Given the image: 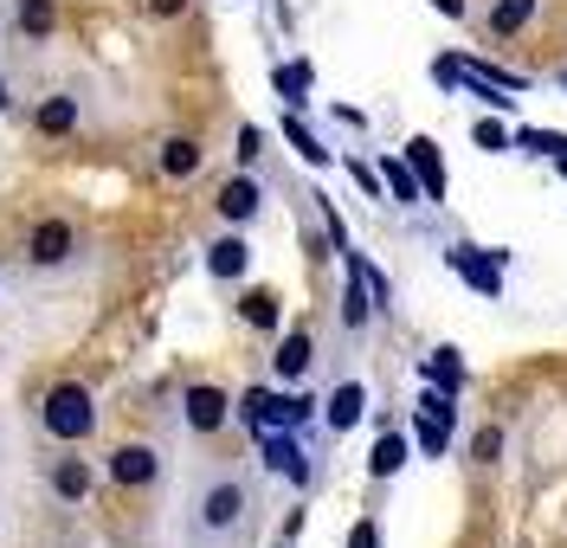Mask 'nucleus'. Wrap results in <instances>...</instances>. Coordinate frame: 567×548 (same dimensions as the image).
I'll list each match as a JSON object with an SVG mask.
<instances>
[{
  "label": "nucleus",
  "mask_w": 567,
  "mask_h": 548,
  "mask_svg": "<svg viewBox=\"0 0 567 548\" xmlns=\"http://www.w3.org/2000/svg\"><path fill=\"white\" fill-rule=\"evenodd\" d=\"M425 374H432V387H445V394H452V387L464 381L458 349H432V355H425Z\"/></svg>",
  "instance_id": "obj_20"
},
{
  "label": "nucleus",
  "mask_w": 567,
  "mask_h": 548,
  "mask_svg": "<svg viewBox=\"0 0 567 548\" xmlns=\"http://www.w3.org/2000/svg\"><path fill=\"white\" fill-rule=\"evenodd\" d=\"M78 252H84V239H78V226H71V219H39L33 239H27L33 271H65Z\"/></svg>",
  "instance_id": "obj_3"
},
{
  "label": "nucleus",
  "mask_w": 567,
  "mask_h": 548,
  "mask_svg": "<svg viewBox=\"0 0 567 548\" xmlns=\"http://www.w3.org/2000/svg\"><path fill=\"white\" fill-rule=\"evenodd\" d=\"M71 123H78V97H45V104L33 110V130H39V136H65Z\"/></svg>",
  "instance_id": "obj_16"
},
{
  "label": "nucleus",
  "mask_w": 567,
  "mask_h": 548,
  "mask_svg": "<svg viewBox=\"0 0 567 548\" xmlns=\"http://www.w3.org/2000/svg\"><path fill=\"white\" fill-rule=\"evenodd\" d=\"M400 465H406V438H400V433H388L381 445H374V458H368V472H374V477H393Z\"/></svg>",
  "instance_id": "obj_22"
},
{
  "label": "nucleus",
  "mask_w": 567,
  "mask_h": 548,
  "mask_svg": "<svg viewBox=\"0 0 567 548\" xmlns=\"http://www.w3.org/2000/svg\"><path fill=\"white\" fill-rule=\"evenodd\" d=\"M561 91H567V72H561Z\"/></svg>",
  "instance_id": "obj_34"
},
{
  "label": "nucleus",
  "mask_w": 567,
  "mask_h": 548,
  "mask_svg": "<svg viewBox=\"0 0 567 548\" xmlns=\"http://www.w3.org/2000/svg\"><path fill=\"white\" fill-rule=\"evenodd\" d=\"M555 168H561V175H567V148H561V155H555Z\"/></svg>",
  "instance_id": "obj_33"
},
{
  "label": "nucleus",
  "mask_w": 567,
  "mask_h": 548,
  "mask_svg": "<svg viewBox=\"0 0 567 548\" xmlns=\"http://www.w3.org/2000/svg\"><path fill=\"white\" fill-rule=\"evenodd\" d=\"M239 317H246L251 329H278L284 310H278V297H271V291H246V297H239Z\"/></svg>",
  "instance_id": "obj_19"
},
{
  "label": "nucleus",
  "mask_w": 567,
  "mask_h": 548,
  "mask_svg": "<svg viewBox=\"0 0 567 548\" xmlns=\"http://www.w3.org/2000/svg\"><path fill=\"white\" fill-rule=\"evenodd\" d=\"M496 258H509V252H471V246H458V252H452V265H458V271H464V278H471L484 297H496V291H503V278H496Z\"/></svg>",
  "instance_id": "obj_14"
},
{
  "label": "nucleus",
  "mask_w": 567,
  "mask_h": 548,
  "mask_svg": "<svg viewBox=\"0 0 567 548\" xmlns=\"http://www.w3.org/2000/svg\"><path fill=\"white\" fill-rule=\"evenodd\" d=\"M406 168L425 182V200H445V162H439V143L413 136V143H406Z\"/></svg>",
  "instance_id": "obj_10"
},
{
  "label": "nucleus",
  "mask_w": 567,
  "mask_h": 548,
  "mask_svg": "<svg viewBox=\"0 0 567 548\" xmlns=\"http://www.w3.org/2000/svg\"><path fill=\"white\" fill-rule=\"evenodd\" d=\"M258 155H265V136H258V130H239V168H251V162H258Z\"/></svg>",
  "instance_id": "obj_27"
},
{
  "label": "nucleus",
  "mask_w": 567,
  "mask_h": 548,
  "mask_svg": "<svg viewBox=\"0 0 567 548\" xmlns=\"http://www.w3.org/2000/svg\"><path fill=\"white\" fill-rule=\"evenodd\" d=\"M258 452H265V465H271L278 477H290V484H310V477H317L310 452H303L290 433H258Z\"/></svg>",
  "instance_id": "obj_5"
},
{
  "label": "nucleus",
  "mask_w": 567,
  "mask_h": 548,
  "mask_svg": "<svg viewBox=\"0 0 567 548\" xmlns=\"http://www.w3.org/2000/svg\"><path fill=\"white\" fill-rule=\"evenodd\" d=\"M39 426H45V438H59V445H84V438L97 433V394L78 387V381L52 387L39 401Z\"/></svg>",
  "instance_id": "obj_2"
},
{
  "label": "nucleus",
  "mask_w": 567,
  "mask_h": 548,
  "mask_svg": "<svg viewBox=\"0 0 567 548\" xmlns=\"http://www.w3.org/2000/svg\"><path fill=\"white\" fill-rule=\"evenodd\" d=\"M413 438H420V452H432V458L445 452V426H439L432 413H425V420H413Z\"/></svg>",
  "instance_id": "obj_25"
},
{
  "label": "nucleus",
  "mask_w": 567,
  "mask_h": 548,
  "mask_svg": "<svg viewBox=\"0 0 567 548\" xmlns=\"http://www.w3.org/2000/svg\"><path fill=\"white\" fill-rule=\"evenodd\" d=\"M368 317H374V303H368V285H361V278H354L349 271V291H342V329H368Z\"/></svg>",
  "instance_id": "obj_18"
},
{
  "label": "nucleus",
  "mask_w": 567,
  "mask_h": 548,
  "mask_svg": "<svg viewBox=\"0 0 567 548\" xmlns=\"http://www.w3.org/2000/svg\"><path fill=\"white\" fill-rule=\"evenodd\" d=\"M258 516V490L246 484V472H200L194 490H187V510H181V529L194 548H233L251 529Z\"/></svg>",
  "instance_id": "obj_1"
},
{
  "label": "nucleus",
  "mask_w": 567,
  "mask_h": 548,
  "mask_svg": "<svg viewBox=\"0 0 567 548\" xmlns=\"http://www.w3.org/2000/svg\"><path fill=\"white\" fill-rule=\"evenodd\" d=\"M310 65H278V97L284 104H310Z\"/></svg>",
  "instance_id": "obj_21"
},
{
  "label": "nucleus",
  "mask_w": 567,
  "mask_h": 548,
  "mask_svg": "<svg viewBox=\"0 0 567 548\" xmlns=\"http://www.w3.org/2000/svg\"><path fill=\"white\" fill-rule=\"evenodd\" d=\"M477 148H491V155H503V148H516V136H509L503 123H477Z\"/></svg>",
  "instance_id": "obj_26"
},
{
  "label": "nucleus",
  "mask_w": 567,
  "mask_h": 548,
  "mask_svg": "<svg viewBox=\"0 0 567 548\" xmlns=\"http://www.w3.org/2000/svg\"><path fill=\"white\" fill-rule=\"evenodd\" d=\"M284 136H290V148H297V155H303V162H329V148L317 143V136H310V130H303V123H297V116H290V123H284Z\"/></svg>",
  "instance_id": "obj_24"
},
{
  "label": "nucleus",
  "mask_w": 567,
  "mask_h": 548,
  "mask_svg": "<svg viewBox=\"0 0 567 548\" xmlns=\"http://www.w3.org/2000/svg\"><path fill=\"white\" fill-rule=\"evenodd\" d=\"M535 13H542V0H491V7H484V27H491L496 39H516Z\"/></svg>",
  "instance_id": "obj_11"
},
{
  "label": "nucleus",
  "mask_w": 567,
  "mask_h": 548,
  "mask_svg": "<svg viewBox=\"0 0 567 548\" xmlns=\"http://www.w3.org/2000/svg\"><path fill=\"white\" fill-rule=\"evenodd\" d=\"M110 477H116L123 490H148V484L162 477V452H155V445H116V452H110Z\"/></svg>",
  "instance_id": "obj_4"
},
{
  "label": "nucleus",
  "mask_w": 567,
  "mask_h": 548,
  "mask_svg": "<svg viewBox=\"0 0 567 548\" xmlns=\"http://www.w3.org/2000/svg\"><path fill=\"white\" fill-rule=\"evenodd\" d=\"M181 7H187V0H148V13H155V20H175Z\"/></svg>",
  "instance_id": "obj_31"
},
{
  "label": "nucleus",
  "mask_w": 567,
  "mask_h": 548,
  "mask_svg": "<svg viewBox=\"0 0 567 548\" xmlns=\"http://www.w3.org/2000/svg\"><path fill=\"white\" fill-rule=\"evenodd\" d=\"M349 175H354V187H368V194H381V175H374L368 162H349Z\"/></svg>",
  "instance_id": "obj_30"
},
{
  "label": "nucleus",
  "mask_w": 567,
  "mask_h": 548,
  "mask_svg": "<svg viewBox=\"0 0 567 548\" xmlns=\"http://www.w3.org/2000/svg\"><path fill=\"white\" fill-rule=\"evenodd\" d=\"M213 207H219L226 226H251V219L265 214V187L251 182V175H233V182L219 187V200H213Z\"/></svg>",
  "instance_id": "obj_7"
},
{
  "label": "nucleus",
  "mask_w": 567,
  "mask_h": 548,
  "mask_svg": "<svg viewBox=\"0 0 567 548\" xmlns=\"http://www.w3.org/2000/svg\"><path fill=\"white\" fill-rule=\"evenodd\" d=\"M496 452H503V433L484 426V433H477V465H496Z\"/></svg>",
  "instance_id": "obj_28"
},
{
  "label": "nucleus",
  "mask_w": 567,
  "mask_h": 548,
  "mask_svg": "<svg viewBox=\"0 0 567 548\" xmlns=\"http://www.w3.org/2000/svg\"><path fill=\"white\" fill-rule=\"evenodd\" d=\"M381 175H388V194L393 200H400V207H413V200H420V187H413V168H406V162H381Z\"/></svg>",
  "instance_id": "obj_23"
},
{
  "label": "nucleus",
  "mask_w": 567,
  "mask_h": 548,
  "mask_svg": "<svg viewBox=\"0 0 567 548\" xmlns=\"http://www.w3.org/2000/svg\"><path fill=\"white\" fill-rule=\"evenodd\" d=\"M52 497L59 504H84L91 497V458H52Z\"/></svg>",
  "instance_id": "obj_13"
},
{
  "label": "nucleus",
  "mask_w": 567,
  "mask_h": 548,
  "mask_svg": "<svg viewBox=\"0 0 567 548\" xmlns=\"http://www.w3.org/2000/svg\"><path fill=\"white\" fill-rule=\"evenodd\" d=\"M432 7H439L445 20H464V13H471V0H432Z\"/></svg>",
  "instance_id": "obj_32"
},
{
  "label": "nucleus",
  "mask_w": 567,
  "mask_h": 548,
  "mask_svg": "<svg viewBox=\"0 0 567 548\" xmlns=\"http://www.w3.org/2000/svg\"><path fill=\"white\" fill-rule=\"evenodd\" d=\"M20 7V33L27 39H52V27H59V7L52 0H13Z\"/></svg>",
  "instance_id": "obj_17"
},
{
  "label": "nucleus",
  "mask_w": 567,
  "mask_h": 548,
  "mask_svg": "<svg viewBox=\"0 0 567 548\" xmlns=\"http://www.w3.org/2000/svg\"><path fill=\"white\" fill-rule=\"evenodd\" d=\"M0 104H7V91H0Z\"/></svg>",
  "instance_id": "obj_35"
},
{
  "label": "nucleus",
  "mask_w": 567,
  "mask_h": 548,
  "mask_svg": "<svg viewBox=\"0 0 567 548\" xmlns=\"http://www.w3.org/2000/svg\"><path fill=\"white\" fill-rule=\"evenodd\" d=\"M310 362H317V342L297 329V335H284V342H278V355H271V374H278V381H303V374H310Z\"/></svg>",
  "instance_id": "obj_12"
},
{
  "label": "nucleus",
  "mask_w": 567,
  "mask_h": 548,
  "mask_svg": "<svg viewBox=\"0 0 567 548\" xmlns=\"http://www.w3.org/2000/svg\"><path fill=\"white\" fill-rule=\"evenodd\" d=\"M194 168H200V143H194V136H175V143H162V175H168V182H187Z\"/></svg>",
  "instance_id": "obj_15"
},
{
  "label": "nucleus",
  "mask_w": 567,
  "mask_h": 548,
  "mask_svg": "<svg viewBox=\"0 0 567 548\" xmlns=\"http://www.w3.org/2000/svg\"><path fill=\"white\" fill-rule=\"evenodd\" d=\"M181 420H187V433H219L226 420H233V401L219 394V387H187V401H181Z\"/></svg>",
  "instance_id": "obj_6"
},
{
  "label": "nucleus",
  "mask_w": 567,
  "mask_h": 548,
  "mask_svg": "<svg viewBox=\"0 0 567 548\" xmlns=\"http://www.w3.org/2000/svg\"><path fill=\"white\" fill-rule=\"evenodd\" d=\"M349 548H381V529H374V523H354V529H349Z\"/></svg>",
  "instance_id": "obj_29"
},
{
  "label": "nucleus",
  "mask_w": 567,
  "mask_h": 548,
  "mask_svg": "<svg viewBox=\"0 0 567 548\" xmlns=\"http://www.w3.org/2000/svg\"><path fill=\"white\" fill-rule=\"evenodd\" d=\"M361 413H368V387H361V381H342V387L329 394V406H322L329 433H349V426H361Z\"/></svg>",
  "instance_id": "obj_9"
},
{
  "label": "nucleus",
  "mask_w": 567,
  "mask_h": 548,
  "mask_svg": "<svg viewBox=\"0 0 567 548\" xmlns=\"http://www.w3.org/2000/svg\"><path fill=\"white\" fill-rule=\"evenodd\" d=\"M251 271V246L239 239V232H226V239H213L207 246V278H219V285H239Z\"/></svg>",
  "instance_id": "obj_8"
}]
</instances>
